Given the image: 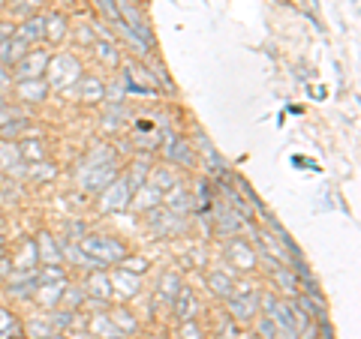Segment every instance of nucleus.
<instances>
[{"label":"nucleus","instance_id":"f257e3e1","mask_svg":"<svg viewBox=\"0 0 361 339\" xmlns=\"http://www.w3.org/2000/svg\"><path fill=\"white\" fill-rule=\"evenodd\" d=\"M75 246L87 258H94L97 267H103V270L109 264H121L123 255H127V246H123L118 237H109V234H82L75 241Z\"/></svg>","mask_w":361,"mask_h":339},{"label":"nucleus","instance_id":"f03ea898","mask_svg":"<svg viewBox=\"0 0 361 339\" xmlns=\"http://www.w3.org/2000/svg\"><path fill=\"white\" fill-rule=\"evenodd\" d=\"M45 72H49V84L58 87V90H66L78 82V75H82V66L73 54H58V58H49V66H45Z\"/></svg>","mask_w":361,"mask_h":339},{"label":"nucleus","instance_id":"7ed1b4c3","mask_svg":"<svg viewBox=\"0 0 361 339\" xmlns=\"http://www.w3.org/2000/svg\"><path fill=\"white\" fill-rule=\"evenodd\" d=\"M118 15L123 21V27H127L133 37H139L145 45H154V33H151V25H148V18L142 15V9L135 0H118Z\"/></svg>","mask_w":361,"mask_h":339},{"label":"nucleus","instance_id":"20e7f679","mask_svg":"<svg viewBox=\"0 0 361 339\" xmlns=\"http://www.w3.org/2000/svg\"><path fill=\"white\" fill-rule=\"evenodd\" d=\"M115 177H118V165L115 162L82 165V172H78V186H82L85 192H103Z\"/></svg>","mask_w":361,"mask_h":339},{"label":"nucleus","instance_id":"39448f33","mask_svg":"<svg viewBox=\"0 0 361 339\" xmlns=\"http://www.w3.org/2000/svg\"><path fill=\"white\" fill-rule=\"evenodd\" d=\"M130 198H133V189H130V184H127V177L123 174H118L111 184L99 192V210H127L130 207Z\"/></svg>","mask_w":361,"mask_h":339},{"label":"nucleus","instance_id":"423d86ee","mask_svg":"<svg viewBox=\"0 0 361 339\" xmlns=\"http://www.w3.org/2000/svg\"><path fill=\"white\" fill-rule=\"evenodd\" d=\"M229 312L235 321H253V315L259 312V295L250 291V286H235L229 298Z\"/></svg>","mask_w":361,"mask_h":339},{"label":"nucleus","instance_id":"0eeeda50","mask_svg":"<svg viewBox=\"0 0 361 339\" xmlns=\"http://www.w3.org/2000/svg\"><path fill=\"white\" fill-rule=\"evenodd\" d=\"M148 225H151V231H157V234H163V237H169V234H178V231H184V217H175V213H169L166 207H151L148 213Z\"/></svg>","mask_w":361,"mask_h":339},{"label":"nucleus","instance_id":"6e6552de","mask_svg":"<svg viewBox=\"0 0 361 339\" xmlns=\"http://www.w3.org/2000/svg\"><path fill=\"white\" fill-rule=\"evenodd\" d=\"M37 270H13V276L6 279V295L9 298H18V300H27L37 295Z\"/></svg>","mask_w":361,"mask_h":339},{"label":"nucleus","instance_id":"1a4fd4ad","mask_svg":"<svg viewBox=\"0 0 361 339\" xmlns=\"http://www.w3.org/2000/svg\"><path fill=\"white\" fill-rule=\"evenodd\" d=\"M45 66H49V51L37 49V51H27L25 58H21V60L13 66V70H16L18 82H27V78H42Z\"/></svg>","mask_w":361,"mask_h":339},{"label":"nucleus","instance_id":"9d476101","mask_svg":"<svg viewBox=\"0 0 361 339\" xmlns=\"http://www.w3.org/2000/svg\"><path fill=\"white\" fill-rule=\"evenodd\" d=\"M163 153H166V160H169V162H175V165H184V168H193V165H196L193 144H190V141H180L178 135H172V132H166Z\"/></svg>","mask_w":361,"mask_h":339},{"label":"nucleus","instance_id":"9b49d317","mask_svg":"<svg viewBox=\"0 0 361 339\" xmlns=\"http://www.w3.org/2000/svg\"><path fill=\"white\" fill-rule=\"evenodd\" d=\"M226 255H229V262L238 267V270H253L256 262H259V255L256 250L247 241H241V237H229V246H226Z\"/></svg>","mask_w":361,"mask_h":339},{"label":"nucleus","instance_id":"f8f14e48","mask_svg":"<svg viewBox=\"0 0 361 339\" xmlns=\"http://www.w3.org/2000/svg\"><path fill=\"white\" fill-rule=\"evenodd\" d=\"M160 205L169 210V213H175V217H187V213H193V196L180 186V184H175L172 189H166L163 192V201Z\"/></svg>","mask_w":361,"mask_h":339},{"label":"nucleus","instance_id":"ddd939ff","mask_svg":"<svg viewBox=\"0 0 361 339\" xmlns=\"http://www.w3.org/2000/svg\"><path fill=\"white\" fill-rule=\"evenodd\" d=\"M241 225H244V219L229 205H217V207H214V231H217V234L232 237V234L241 231Z\"/></svg>","mask_w":361,"mask_h":339},{"label":"nucleus","instance_id":"4468645a","mask_svg":"<svg viewBox=\"0 0 361 339\" xmlns=\"http://www.w3.org/2000/svg\"><path fill=\"white\" fill-rule=\"evenodd\" d=\"M85 295L94 298L97 303H106L111 295H115V288H111V279H109L106 270H90L87 282H85Z\"/></svg>","mask_w":361,"mask_h":339},{"label":"nucleus","instance_id":"2eb2a0df","mask_svg":"<svg viewBox=\"0 0 361 339\" xmlns=\"http://www.w3.org/2000/svg\"><path fill=\"white\" fill-rule=\"evenodd\" d=\"M75 96L82 99V103H103L106 99V84L99 82V78H94V75H78Z\"/></svg>","mask_w":361,"mask_h":339},{"label":"nucleus","instance_id":"dca6fc26","mask_svg":"<svg viewBox=\"0 0 361 339\" xmlns=\"http://www.w3.org/2000/svg\"><path fill=\"white\" fill-rule=\"evenodd\" d=\"M37 252H39V264H63V243L54 241L51 234L37 237Z\"/></svg>","mask_w":361,"mask_h":339},{"label":"nucleus","instance_id":"f3484780","mask_svg":"<svg viewBox=\"0 0 361 339\" xmlns=\"http://www.w3.org/2000/svg\"><path fill=\"white\" fill-rule=\"evenodd\" d=\"M160 201H163V192L157 189V186H151L148 180H145V184H142L139 189L133 192L130 205H133V210H145V213H148L151 207H157V205H160Z\"/></svg>","mask_w":361,"mask_h":339},{"label":"nucleus","instance_id":"a211bd4d","mask_svg":"<svg viewBox=\"0 0 361 339\" xmlns=\"http://www.w3.org/2000/svg\"><path fill=\"white\" fill-rule=\"evenodd\" d=\"M193 148H199V153L205 156V162H208V172H211V174H217V177H220V174H229V168H226V162L220 160V153L214 151V144L208 141V135H202V132H199Z\"/></svg>","mask_w":361,"mask_h":339},{"label":"nucleus","instance_id":"6ab92c4d","mask_svg":"<svg viewBox=\"0 0 361 339\" xmlns=\"http://www.w3.org/2000/svg\"><path fill=\"white\" fill-rule=\"evenodd\" d=\"M16 96L21 103H42L49 96V84L42 78H27V82H18L16 84Z\"/></svg>","mask_w":361,"mask_h":339},{"label":"nucleus","instance_id":"aec40b11","mask_svg":"<svg viewBox=\"0 0 361 339\" xmlns=\"http://www.w3.org/2000/svg\"><path fill=\"white\" fill-rule=\"evenodd\" d=\"M109 279H111V288H115L118 295H123V298H135L142 291V276L130 274V270H115Z\"/></svg>","mask_w":361,"mask_h":339},{"label":"nucleus","instance_id":"412c9836","mask_svg":"<svg viewBox=\"0 0 361 339\" xmlns=\"http://www.w3.org/2000/svg\"><path fill=\"white\" fill-rule=\"evenodd\" d=\"M87 327H90V336H97V339H127V336H123L118 327H115V321H111L106 312H97L94 319H90Z\"/></svg>","mask_w":361,"mask_h":339},{"label":"nucleus","instance_id":"4be33fe9","mask_svg":"<svg viewBox=\"0 0 361 339\" xmlns=\"http://www.w3.org/2000/svg\"><path fill=\"white\" fill-rule=\"evenodd\" d=\"M42 37H45V18H39V15L21 21V25L16 27V39H21L25 45H33V42L42 39Z\"/></svg>","mask_w":361,"mask_h":339},{"label":"nucleus","instance_id":"5701e85b","mask_svg":"<svg viewBox=\"0 0 361 339\" xmlns=\"http://www.w3.org/2000/svg\"><path fill=\"white\" fill-rule=\"evenodd\" d=\"M27 54V45L16 39V37H9V39H0V63L4 66H16L21 58Z\"/></svg>","mask_w":361,"mask_h":339},{"label":"nucleus","instance_id":"b1692460","mask_svg":"<svg viewBox=\"0 0 361 339\" xmlns=\"http://www.w3.org/2000/svg\"><path fill=\"white\" fill-rule=\"evenodd\" d=\"M196 312H199V300L193 298V291H190V288H180V295L175 298V315H178V321L196 319Z\"/></svg>","mask_w":361,"mask_h":339},{"label":"nucleus","instance_id":"393cba45","mask_svg":"<svg viewBox=\"0 0 361 339\" xmlns=\"http://www.w3.org/2000/svg\"><path fill=\"white\" fill-rule=\"evenodd\" d=\"M208 288H211L217 298H226V300H229V298H232V291H235L232 274H229V270H214V274L208 276Z\"/></svg>","mask_w":361,"mask_h":339},{"label":"nucleus","instance_id":"a878e982","mask_svg":"<svg viewBox=\"0 0 361 339\" xmlns=\"http://www.w3.org/2000/svg\"><path fill=\"white\" fill-rule=\"evenodd\" d=\"M21 168V151L16 141H0V172H18Z\"/></svg>","mask_w":361,"mask_h":339},{"label":"nucleus","instance_id":"bb28decb","mask_svg":"<svg viewBox=\"0 0 361 339\" xmlns=\"http://www.w3.org/2000/svg\"><path fill=\"white\" fill-rule=\"evenodd\" d=\"M39 264V252H37V241H25V246L18 250L16 262H13V270H37Z\"/></svg>","mask_w":361,"mask_h":339},{"label":"nucleus","instance_id":"cd10ccee","mask_svg":"<svg viewBox=\"0 0 361 339\" xmlns=\"http://www.w3.org/2000/svg\"><path fill=\"white\" fill-rule=\"evenodd\" d=\"M63 288H66V282H58V286H37V298L45 309H54V307H61V298H63Z\"/></svg>","mask_w":361,"mask_h":339},{"label":"nucleus","instance_id":"c85d7f7f","mask_svg":"<svg viewBox=\"0 0 361 339\" xmlns=\"http://www.w3.org/2000/svg\"><path fill=\"white\" fill-rule=\"evenodd\" d=\"M21 336H25L21 321L16 319L13 312H6L4 307H0V339H21Z\"/></svg>","mask_w":361,"mask_h":339},{"label":"nucleus","instance_id":"c756f323","mask_svg":"<svg viewBox=\"0 0 361 339\" xmlns=\"http://www.w3.org/2000/svg\"><path fill=\"white\" fill-rule=\"evenodd\" d=\"M148 184L157 186L160 192H166V189H172L178 184V177H175L172 168H151V172H148Z\"/></svg>","mask_w":361,"mask_h":339},{"label":"nucleus","instance_id":"7c9ffc66","mask_svg":"<svg viewBox=\"0 0 361 339\" xmlns=\"http://www.w3.org/2000/svg\"><path fill=\"white\" fill-rule=\"evenodd\" d=\"M37 282L39 286H58V282H66V274L61 264H42L37 267Z\"/></svg>","mask_w":361,"mask_h":339},{"label":"nucleus","instance_id":"2f4dec72","mask_svg":"<svg viewBox=\"0 0 361 339\" xmlns=\"http://www.w3.org/2000/svg\"><path fill=\"white\" fill-rule=\"evenodd\" d=\"M75 309H58L54 307V312H49V324H51V331L58 333V331H70V327L75 324Z\"/></svg>","mask_w":361,"mask_h":339},{"label":"nucleus","instance_id":"473e14b6","mask_svg":"<svg viewBox=\"0 0 361 339\" xmlns=\"http://www.w3.org/2000/svg\"><path fill=\"white\" fill-rule=\"evenodd\" d=\"M109 319L115 321V327H118L123 336H133V333H135V327H139V321H135V315H133L130 309H115V312L109 315Z\"/></svg>","mask_w":361,"mask_h":339},{"label":"nucleus","instance_id":"72a5a7b5","mask_svg":"<svg viewBox=\"0 0 361 339\" xmlns=\"http://www.w3.org/2000/svg\"><path fill=\"white\" fill-rule=\"evenodd\" d=\"M190 196H193V210H199V213L211 210V184L208 180H199L196 192H190Z\"/></svg>","mask_w":361,"mask_h":339},{"label":"nucleus","instance_id":"f704fd0d","mask_svg":"<svg viewBox=\"0 0 361 339\" xmlns=\"http://www.w3.org/2000/svg\"><path fill=\"white\" fill-rule=\"evenodd\" d=\"M274 279L283 286V291H289V295H295L298 291V276H295V270H289L286 264H280L274 267Z\"/></svg>","mask_w":361,"mask_h":339},{"label":"nucleus","instance_id":"c9c22d12","mask_svg":"<svg viewBox=\"0 0 361 339\" xmlns=\"http://www.w3.org/2000/svg\"><path fill=\"white\" fill-rule=\"evenodd\" d=\"M103 162H115V151H111L109 144H97V148L85 156L82 165H103Z\"/></svg>","mask_w":361,"mask_h":339},{"label":"nucleus","instance_id":"e433bc0d","mask_svg":"<svg viewBox=\"0 0 361 339\" xmlns=\"http://www.w3.org/2000/svg\"><path fill=\"white\" fill-rule=\"evenodd\" d=\"M180 288H184V282H180V274H166L163 282H160V295L166 300H175L180 295Z\"/></svg>","mask_w":361,"mask_h":339},{"label":"nucleus","instance_id":"4c0bfd02","mask_svg":"<svg viewBox=\"0 0 361 339\" xmlns=\"http://www.w3.org/2000/svg\"><path fill=\"white\" fill-rule=\"evenodd\" d=\"M45 37H49L51 42H61V39L66 37V18H63V15L45 18Z\"/></svg>","mask_w":361,"mask_h":339},{"label":"nucleus","instance_id":"58836bf2","mask_svg":"<svg viewBox=\"0 0 361 339\" xmlns=\"http://www.w3.org/2000/svg\"><path fill=\"white\" fill-rule=\"evenodd\" d=\"M148 172H151V165L145 162V160H139V162L133 165V172H130V174H123V177H127V184H130V189H133V192L139 189V186L145 184V180H148Z\"/></svg>","mask_w":361,"mask_h":339},{"label":"nucleus","instance_id":"ea45409f","mask_svg":"<svg viewBox=\"0 0 361 339\" xmlns=\"http://www.w3.org/2000/svg\"><path fill=\"white\" fill-rule=\"evenodd\" d=\"M18 151H21V160H30V162L45 160V148H42V141H21V144H18Z\"/></svg>","mask_w":361,"mask_h":339},{"label":"nucleus","instance_id":"a19ab883","mask_svg":"<svg viewBox=\"0 0 361 339\" xmlns=\"http://www.w3.org/2000/svg\"><path fill=\"white\" fill-rule=\"evenodd\" d=\"M94 51H97V58L103 60V63H109V66H118V63H121L118 49H115L111 42H94Z\"/></svg>","mask_w":361,"mask_h":339},{"label":"nucleus","instance_id":"79ce46f5","mask_svg":"<svg viewBox=\"0 0 361 339\" xmlns=\"http://www.w3.org/2000/svg\"><path fill=\"white\" fill-rule=\"evenodd\" d=\"M27 336L30 339H49V336H54V331H51V324H49V315L45 319H33L30 324H27Z\"/></svg>","mask_w":361,"mask_h":339},{"label":"nucleus","instance_id":"37998d69","mask_svg":"<svg viewBox=\"0 0 361 339\" xmlns=\"http://www.w3.org/2000/svg\"><path fill=\"white\" fill-rule=\"evenodd\" d=\"M87 295H85V286L82 288H63V298H61V307L63 309H75Z\"/></svg>","mask_w":361,"mask_h":339},{"label":"nucleus","instance_id":"c03bdc74","mask_svg":"<svg viewBox=\"0 0 361 339\" xmlns=\"http://www.w3.org/2000/svg\"><path fill=\"white\" fill-rule=\"evenodd\" d=\"M30 180H37V184H42V180H51L54 177V165L51 162H33V168H30V174H27Z\"/></svg>","mask_w":361,"mask_h":339},{"label":"nucleus","instance_id":"a18cd8bd","mask_svg":"<svg viewBox=\"0 0 361 339\" xmlns=\"http://www.w3.org/2000/svg\"><path fill=\"white\" fill-rule=\"evenodd\" d=\"M148 262L145 258H130V255H123V262H121V270H130V274L135 276H142V274H148Z\"/></svg>","mask_w":361,"mask_h":339},{"label":"nucleus","instance_id":"49530a36","mask_svg":"<svg viewBox=\"0 0 361 339\" xmlns=\"http://www.w3.org/2000/svg\"><path fill=\"white\" fill-rule=\"evenodd\" d=\"M178 339H202V327H199L193 319H190V321H180Z\"/></svg>","mask_w":361,"mask_h":339},{"label":"nucleus","instance_id":"de8ad7c7","mask_svg":"<svg viewBox=\"0 0 361 339\" xmlns=\"http://www.w3.org/2000/svg\"><path fill=\"white\" fill-rule=\"evenodd\" d=\"M97 6L111 18V25H115V21H121V15H118V0H97Z\"/></svg>","mask_w":361,"mask_h":339},{"label":"nucleus","instance_id":"09e8293b","mask_svg":"<svg viewBox=\"0 0 361 339\" xmlns=\"http://www.w3.org/2000/svg\"><path fill=\"white\" fill-rule=\"evenodd\" d=\"M259 333H262L265 339H274L277 336V324L268 319V315H262V319H259Z\"/></svg>","mask_w":361,"mask_h":339},{"label":"nucleus","instance_id":"8fccbe9b","mask_svg":"<svg viewBox=\"0 0 361 339\" xmlns=\"http://www.w3.org/2000/svg\"><path fill=\"white\" fill-rule=\"evenodd\" d=\"M106 96L111 99V103H123V96H127V87H123V78L118 84H111L109 90H106Z\"/></svg>","mask_w":361,"mask_h":339},{"label":"nucleus","instance_id":"3c124183","mask_svg":"<svg viewBox=\"0 0 361 339\" xmlns=\"http://www.w3.org/2000/svg\"><path fill=\"white\" fill-rule=\"evenodd\" d=\"M18 129H25V120H13V123H4V127H0V132H4V139H9V135H16Z\"/></svg>","mask_w":361,"mask_h":339},{"label":"nucleus","instance_id":"603ef678","mask_svg":"<svg viewBox=\"0 0 361 339\" xmlns=\"http://www.w3.org/2000/svg\"><path fill=\"white\" fill-rule=\"evenodd\" d=\"M9 37H16V27L9 21H0V39H9Z\"/></svg>","mask_w":361,"mask_h":339},{"label":"nucleus","instance_id":"864d4df0","mask_svg":"<svg viewBox=\"0 0 361 339\" xmlns=\"http://www.w3.org/2000/svg\"><path fill=\"white\" fill-rule=\"evenodd\" d=\"M220 339H235V331H232V327H226V331H223V336Z\"/></svg>","mask_w":361,"mask_h":339},{"label":"nucleus","instance_id":"5fc2aeb1","mask_svg":"<svg viewBox=\"0 0 361 339\" xmlns=\"http://www.w3.org/2000/svg\"><path fill=\"white\" fill-rule=\"evenodd\" d=\"M49 339H70V336H58V333H54V336H49Z\"/></svg>","mask_w":361,"mask_h":339},{"label":"nucleus","instance_id":"6e6d98bb","mask_svg":"<svg viewBox=\"0 0 361 339\" xmlns=\"http://www.w3.org/2000/svg\"><path fill=\"white\" fill-rule=\"evenodd\" d=\"M0 258H4V246H0Z\"/></svg>","mask_w":361,"mask_h":339},{"label":"nucleus","instance_id":"4d7b16f0","mask_svg":"<svg viewBox=\"0 0 361 339\" xmlns=\"http://www.w3.org/2000/svg\"><path fill=\"white\" fill-rule=\"evenodd\" d=\"M0 105H4V96H0Z\"/></svg>","mask_w":361,"mask_h":339}]
</instances>
